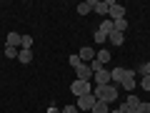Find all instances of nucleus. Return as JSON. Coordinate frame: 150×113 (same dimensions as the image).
<instances>
[{"label":"nucleus","instance_id":"obj_32","mask_svg":"<svg viewBox=\"0 0 150 113\" xmlns=\"http://www.w3.org/2000/svg\"><path fill=\"white\" fill-rule=\"evenodd\" d=\"M80 113H83V111H80Z\"/></svg>","mask_w":150,"mask_h":113},{"label":"nucleus","instance_id":"obj_20","mask_svg":"<svg viewBox=\"0 0 150 113\" xmlns=\"http://www.w3.org/2000/svg\"><path fill=\"white\" fill-rule=\"evenodd\" d=\"M100 30H105L108 35H110V33H112V20H110V18H108V20H103V23H100Z\"/></svg>","mask_w":150,"mask_h":113},{"label":"nucleus","instance_id":"obj_5","mask_svg":"<svg viewBox=\"0 0 150 113\" xmlns=\"http://www.w3.org/2000/svg\"><path fill=\"white\" fill-rule=\"evenodd\" d=\"M93 10L98 15H108L110 13V0H93Z\"/></svg>","mask_w":150,"mask_h":113},{"label":"nucleus","instance_id":"obj_16","mask_svg":"<svg viewBox=\"0 0 150 113\" xmlns=\"http://www.w3.org/2000/svg\"><path fill=\"white\" fill-rule=\"evenodd\" d=\"M90 10H93V0H85V3L78 5V15H88Z\"/></svg>","mask_w":150,"mask_h":113},{"label":"nucleus","instance_id":"obj_28","mask_svg":"<svg viewBox=\"0 0 150 113\" xmlns=\"http://www.w3.org/2000/svg\"><path fill=\"white\" fill-rule=\"evenodd\" d=\"M80 63H83V60L78 58V55H70V65H73V68H78V65H80Z\"/></svg>","mask_w":150,"mask_h":113},{"label":"nucleus","instance_id":"obj_8","mask_svg":"<svg viewBox=\"0 0 150 113\" xmlns=\"http://www.w3.org/2000/svg\"><path fill=\"white\" fill-rule=\"evenodd\" d=\"M108 40H110L112 48H120V45L125 43V33H115V30H112L110 35H108Z\"/></svg>","mask_w":150,"mask_h":113},{"label":"nucleus","instance_id":"obj_1","mask_svg":"<svg viewBox=\"0 0 150 113\" xmlns=\"http://www.w3.org/2000/svg\"><path fill=\"white\" fill-rule=\"evenodd\" d=\"M93 96H95L98 101L115 103V101H118V88H115V83H108V86H95V88H93Z\"/></svg>","mask_w":150,"mask_h":113},{"label":"nucleus","instance_id":"obj_18","mask_svg":"<svg viewBox=\"0 0 150 113\" xmlns=\"http://www.w3.org/2000/svg\"><path fill=\"white\" fill-rule=\"evenodd\" d=\"M135 70H138V75H150V60H148V63H143V65H138Z\"/></svg>","mask_w":150,"mask_h":113},{"label":"nucleus","instance_id":"obj_30","mask_svg":"<svg viewBox=\"0 0 150 113\" xmlns=\"http://www.w3.org/2000/svg\"><path fill=\"white\" fill-rule=\"evenodd\" d=\"M48 113H60V108H58V106H50V108H48Z\"/></svg>","mask_w":150,"mask_h":113},{"label":"nucleus","instance_id":"obj_11","mask_svg":"<svg viewBox=\"0 0 150 113\" xmlns=\"http://www.w3.org/2000/svg\"><path fill=\"white\" fill-rule=\"evenodd\" d=\"M23 40V35H18V33H8V48H18Z\"/></svg>","mask_w":150,"mask_h":113},{"label":"nucleus","instance_id":"obj_31","mask_svg":"<svg viewBox=\"0 0 150 113\" xmlns=\"http://www.w3.org/2000/svg\"><path fill=\"white\" fill-rule=\"evenodd\" d=\"M110 113H123V108H115V111H110Z\"/></svg>","mask_w":150,"mask_h":113},{"label":"nucleus","instance_id":"obj_22","mask_svg":"<svg viewBox=\"0 0 150 113\" xmlns=\"http://www.w3.org/2000/svg\"><path fill=\"white\" fill-rule=\"evenodd\" d=\"M30 45H33V38H30V35H23V40H20V48H28V50H30Z\"/></svg>","mask_w":150,"mask_h":113},{"label":"nucleus","instance_id":"obj_17","mask_svg":"<svg viewBox=\"0 0 150 113\" xmlns=\"http://www.w3.org/2000/svg\"><path fill=\"white\" fill-rule=\"evenodd\" d=\"M105 40H108V33H105V30H100V28H98V30H95V43L100 45V43H105Z\"/></svg>","mask_w":150,"mask_h":113},{"label":"nucleus","instance_id":"obj_26","mask_svg":"<svg viewBox=\"0 0 150 113\" xmlns=\"http://www.w3.org/2000/svg\"><path fill=\"white\" fill-rule=\"evenodd\" d=\"M60 113H80V111H78V106H63Z\"/></svg>","mask_w":150,"mask_h":113},{"label":"nucleus","instance_id":"obj_19","mask_svg":"<svg viewBox=\"0 0 150 113\" xmlns=\"http://www.w3.org/2000/svg\"><path fill=\"white\" fill-rule=\"evenodd\" d=\"M120 86H123L125 91H135V78H125V81L120 83Z\"/></svg>","mask_w":150,"mask_h":113},{"label":"nucleus","instance_id":"obj_7","mask_svg":"<svg viewBox=\"0 0 150 113\" xmlns=\"http://www.w3.org/2000/svg\"><path fill=\"white\" fill-rule=\"evenodd\" d=\"M93 75H95V86H108V83H112L110 81V70H105V68L98 70V73H93Z\"/></svg>","mask_w":150,"mask_h":113},{"label":"nucleus","instance_id":"obj_12","mask_svg":"<svg viewBox=\"0 0 150 113\" xmlns=\"http://www.w3.org/2000/svg\"><path fill=\"white\" fill-rule=\"evenodd\" d=\"M112 30H115V33H125V30H128V20H125V18L112 20Z\"/></svg>","mask_w":150,"mask_h":113},{"label":"nucleus","instance_id":"obj_4","mask_svg":"<svg viewBox=\"0 0 150 113\" xmlns=\"http://www.w3.org/2000/svg\"><path fill=\"white\" fill-rule=\"evenodd\" d=\"M108 15H110V20H120V18H125V8L115 0H110V13Z\"/></svg>","mask_w":150,"mask_h":113},{"label":"nucleus","instance_id":"obj_2","mask_svg":"<svg viewBox=\"0 0 150 113\" xmlns=\"http://www.w3.org/2000/svg\"><path fill=\"white\" fill-rule=\"evenodd\" d=\"M70 91L75 93V98H83V96H88V93H93V86H90V81H80V78H75L73 86H70Z\"/></svg>","mask_w":150,"mask_h":113},{"label":"nucleus","instance_id":"obj_29","mask_svg":"<svg viewBox=\"0 0 150 113\" xmlns=\"http://www.w3.org/2000/svg\"><path fill=\"white\" fill-rule=\"evenodd\" d=\"M90 70H93V73H98V70H103V65L98 63V60H93V63H90Z\"/></svg>","mask_w":150,"mask_h":113},{"label":"nucleus","instance_id":"obj_3","mask_svg":"<svg viewBox=\"0 0 150 113\" xmlns=\"http://www.w3.org/2000/svg\"><path fill=\"white\" fill-rule=\"evenodd\" d=\"M95 101H98V98L93 96V93H88V96H83V98H78V111H83V113H88V111H93V108H95Z\"/></svg>","mask_w":150,"mask_h":113},{"label":"nucleus","instance_id":"obj_9","mask_svg":"<svg viewBox=\"0 0 150 113\" xmlns=\"http://www.w3.org/2000/svg\"><path fill=\"white\" fill-rule=\"evenodd\" d=\"M110 81L118 86V83H123L125 81V68H112L110 70Z\"/></svg>","mask_w":150,"mask_h":113},{"label":"nucleus","instance_id":"obj_6","mask_svg":"<svg viewBox=\"0 0 150 113\" xmlns=\"http://www.w3.org/2000/svg\"><path fill=\"white\" fill-rule=\"evenodd\" d=\"M75 75H78L80 81H90V78H93V70H90V65L80 63V65H78V68H75Z\"/></svg>","mask_w":150,"mask_h":113},{"label":"nucleus","instance_id":"obj_21","mask_svg":"<svg viewBox=\"0 0 150 113\" xmlns=\"http://www.w3.org/2000/svg\"><path fill=\"white\" fill-rule=\"evenodd\" d=\"M125 103H128V106H133V108H140V98H138V96H133V93L128 96V101H125Z\"/></svg>","mask_w":150,"mask_h":113},{"label":"nucleus","instance_id":"obj_23","mask_svg":"<svg viewBox=\"0 0 150 113\" xmlns=\"http://www.w3.org/2000/svg\"><path fill=\"white\" fill-rule=\"evenodd\" d=\"M140 88H143V91H150V75H143V81H140Z\"/></svg>","mask_w":150,"mask_h":113},{"label":"nucleus","instance_id":"obj_14","mask_svg":"<svg viewBox=\"0 0 150 113\" xmlns=\"http://www.w3.org/2000/svg\"><path fill=\"white\" fill-rule=\"evenodd\" d=\"M95 60H98L100 65H105L108 60H110V50H105V48H103V50H98V53H95Z\"/></svg>","mask_w":150,"mask_h":113},{"label":"nucleus","instance_id":"obj_10","mask_svg":"<svg viewBox=\"0 0 150 113\" xmlns=\"http://www.w3.org/2000/svg\"><path fill=\"white\" fill-rule=\"evenodd\" d=\"M78 58H80L83 63H85V60H90V63H93V60H95V50H93V48H80Z\"/></svg>","mask_w":150,"mask_h":113},{"label":"nucleus","instance_id":"obj_27","mask_svg":"<svg viewBox=\"0 0 150 113\" xmlns=\"http://www.w3.org/2000/svg\"><path fill=\"white\" fill-rule=\"evenodd\" d=\"M120 108H123V113H138V108L128 106V103H123V106H120Z\"/></svg>","mask_w":150,"mask_h":113},{"label":"nucleus","instance_id":"obj_24","mask_svg":"<svg viewBox=\"0 0 150 113\" xmlns=\"http://www.w3.org/2000/svg\"><path fill=\"white\" fill-rule=\"evenodd\" d=\"M5 58H18V50H15V48H8V45H5Z\"/></svg>","mask_w":150,"mask_h":113},{"label":"nucleus","instance_id":"obj_15","mask_svg":"<svg viewBox=\"0 0 150 113\" xmlns=\"http://www.w3.org/2000/svg\"><path fill=\"white\" fill-rule=\"evenodd\" d=\"M110 103H105V101H95V108H93L90 113H110Z\"/></svg>","mask_w":150,"mask_h":113},{"label":"nucleus","instance_id":"obj_13","mask_svg":"<svg viewBox=\"0 0 150 113\" xmlns=\"http://www.w3.org/2000/svg\"><path fill=\"white\" fill-rule=\"evenodd\" d=\"M18 60H20V63H30L33 60V50H28V48L18 50Z\"/></svg>","mask_w":150,"mask_h":113},{"label":"nucleus","instance_id":"obj_25","mask_svg":"<svg viewBox=\"0 0 150 113\" xmlns=\"http://www.w3.org/2000/svg\"><path fill=\"white\" fill-rule=\"evenodd\" d=\"M138 113H150V103L140 101V108H138Z\"/></svg>","mask_w":150,"mask_h":113}]
</instances>
